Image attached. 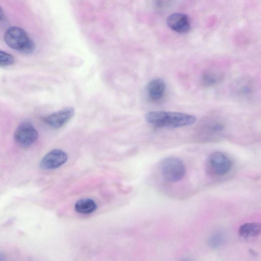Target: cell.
I'll list each match as a JSON object with an SVG mask.
<instances>
[{
    "label": "cell",
    "instance_id": "2",
    "mask_svg": "<svg viewBox=\"0 0 261 261\" xmlns=\"http://www.w3.org/2000/svg\"><path fill=\"white\" fill-rule=\"evenodd\" d=\"M6 44L11 48L25 54L33 53L35 44L22 28L13 26L9 27L4 34Z\"/></svg>",
    "mask_w": 261,
    "mask_h": 261
},
{
    "label": "cell",
    "instance_id": "4",
    "mask_svg": "<svg viewBox=\"0 0 261 261\" xmlns=\"http://www.w3.org/2000/svg\"><path fill=\"white\" fill-rule=\"evenodd\" d=\"M231 166V162L228 157L219 151L210 154L206 160V171L213 176H221L226 174Z\"/></svg>",
    "mask_w": 261,
    "mask_h": 261
},
{
    "label": "cell",
    "instance_id": "6",
    "mask_svg": "<svg viewBox=\"0 0 261 261\" xmlns=\"http://www.w3.org/2000/svg\"><path fill=\"white\" fill-rule=\"evenodd\" d=\"M74 113L73 108L67 107L45 117L43 120L51 127L58 128L66 124L73 117Z\"/></svg>",
    "mask_w": 261,
    "mask_h": 261
},
{
    "label": "cell",
    "instance_id": "13",
    "mask_svg": "<svg viewBox=\"0 0 261 261\" xmlns=\"http://www.w3.org/2000/svg\"><path fill=\"white\" fill-rule=\"evenodd\" d=\"M14 58L11 55L4 51H0V66L1 67H6L13 65Z\"/></svg>",
    "mask_w": 261,
    "mask_h": 261
},
{
    "label": "cell",
    "instance_id": "14",
    "mask_svg": "<svg viewBox=\"0 0 261 261\" xmlns=\"http://www.w3.org/2000/svg\"><path fill=\"white\" fill-rule=\"evenodd\" d=\"M219 77L211 72L206 73L202 76V82L205 85H213L215 84L219 80Z\"/></svg>",
    "mask_w": 261,
    "mask_h": 261
},
{
    "label": "cell",
    "instance_id": "15",
    "mask_svg": "<svg viewBox=\"0 0 261 261\" xmlns=\"http://www.w3.org/2000/svg\"><path fill=\"white\" fill-rule=\"evenodd\" d=\"M183 261H190V260H183Z\"/></svg>",
    "mask_w": 261,
    "mask_h": 261
},
{
    "label": "cell",
    "instance_id": "5",
    "mask_svg": "<svg viewBox=\"0 0 261 261\" xmlns=\"http://www.w3.org/2000/svg\"><path fill=\"white\" fill-rule=\"evenodd\" d=\"M38 133L35 128L28 122H23L16 128L14 134L15 141L22 147H28L37 140Z\"/></svg>",
    "mask_w": 261,
    "mask_h": 261
},
{
    "label": "cell",
    "instance_id": "1",
    "mask_svg": "<svg viewBox=\"0 0 261 261\" xmlns=\"http://www.w3.org/2000/svg\"><path fill=\"white\" fill-rule=\"evenodd\" d=\"M149 124L159 127L177 128L195 123L196 117L192 115L177 112L153 111L145 116Z\"/></svg>",
    "mask_w": 261,
    "mask_h": 261
},
{
    "label": "cell",
    "instance_id": "8",
    "mask_svg": "<svg viewBox=\"0 0 261 261\" xmlns=\"http://www.w3.org/2000/svg\"><path fill=\"white\" fill-rule=\"evenodd\" d=\"M168 26L173 31L179 33H186L190 28V21L188 16L184 13H174L170 15L167 19Z\"/></svg>",
    "mask_w": 261,
    "mask_h": 261
},
{
    "label": "cell",
    "instance_id": "7",
    "mask_svg": "<svg viewBox=\"0 0 261 261\" xmlns=\"http://www.w3.org/2000/svg\"><path fill=\"white\" fill-rule=\"evenodd\" d=\"M67 159V154L65 151L60 149H54L42 158L40 166L45 170L56 169L65 164Z\"/></svg>",
    "mask_w": 261,
    "mask_h": 261
},
{
    "label": "cell",
    "instance_id": "11",
    "mask_svg": "<svg viewBox=\"0 0 261 261\" xmlns=\"http://www.w3.org/2000/svg\"><path fill=\"white\" fill-rule=\"evenodd\" d=\"M75 211L80 214H88L94 212L97 205L92 199L84 198L78 200L75 204Z\"/></svg>",
    "mask_w": 261,
    "mask_h": 261
},
{
    "label": "cell",
    "instance_id": "10",
    "mask_svg": "<svg viewBox=\"0 0 261 261\" xmlns=\"http://www.w3.org/2000/svg\"><path fill=\"white\" fill-rule=\"evenodd\" d=\"M261 233V224L258 222L246 223L239 229V234L245 238L257 236Z\"/></svg>",
    "mask_w": 261,
    "mask_h": 261
},
{
    "label": "cell",
    "instance_id": "3",
    "mask_svg": "<svg viewBox=\"0 0 261 261\" xmlns=\"http://www.w3.org/2000/svg\"><path fill=\"white\" fill-rule=\"evenodd\" d=\"M161 173L163 179L167 182H176L184 177L186 167L180 159L175 156H170L162 161Z\"/></svg>",
    "mask_w": 261,
    "mask_h": 261
},
{
    "label": "cell",
    "instance_id": "9",
    "mask_svg": "<svg viewBox=\"0 0 261 261\" xmlns=\"http://www.w3.org/2000/svg\"><path fill=\"white\" fill-rule=\"evenodd\" d=\"M166 88V83L161 78L151 80L146 87V91L149 98L153 101L161 100L164 97Z\"/></svg>",
    "mask_w": 261,
    "mask_h": 261
},
{
    "label": "cell",
    "instance_id": "12",
    "mask_svg": "<svg viewBox=\"0 0 261 261\" xmlns=\"http://www.w3.org/2000/svg\"><path fill=\"white\" fill-rule=\"evenodd\" d=\"M224 234L221 231L213 232L208 239V245L212 248H217L221 246L224 241Z\"/></svg>",
    "mask_w": 261,
    "mask_h": 261
}]
</instances>
